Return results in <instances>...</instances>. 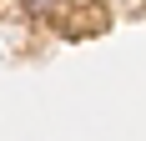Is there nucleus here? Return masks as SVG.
Wrapping results in <instances>:
<instances>
[{
  "label": "nucleus",
  "mask_w": 146,
  "mask_h": 141,
  "mask_svg": "<svg viewBox=\"0 0 146 141\" xmlns=\"http://www.w3.org/2000/svg\"><path fill=\"white\" fill-rule=\"evenodd\" d=\"M25 5H30V10H40V5H50V0H25Z\"/></svg>",
  "instance_id": "1"
}]
</instances>
